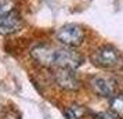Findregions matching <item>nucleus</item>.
Masks as SVG:
<instances>
[{
	"instance_id": "f257e3e1",
	"label": "nucleus",
	"mask_w": 123,
	"mask_h": 119,
	"mask_svg": "<svg viewBox=\"0 0 123 119\" xmlns=\"http://www.w3.org/2000/svg\"><path fill=\"white\" fill-rule=\"evenodd\" d=\"M91 63L101 69H120L123 67V54L112 46L95 49L90 56Z\"/></svg>"
},
{
	"instance_id": "f03ea898",
	"label": "nucleus",
	"mask_w": 123,
	"mask_h": 119,
	"mask_svg": "<svg viewBox=\"0 0 123 119\" xmlns=\"http://www.w3.org/2000/svg\"><path fill=\"white\" fill-rule=\"evenodd\" d=\"M86 32L78 24H67L57 31L55 39L65 47L76 49L84 42Z\"/></svg>"
},
{
	"instance_id": "7ed1b4c3",
	"label": "nucleus",
	"mask_w": 123,
	"mask_h": 119,
	"mask_svg": "<svg viewBox=\"0 0 123 119\" xmlns=\"http://www.w3.org/2000/svg\"><path fill=\"white\" fill-rule=\"evenodd\" d=\"M84 58L83 56L71 47H62L55 49L54 51V61H53V69L54 68H67V69H76L82 67Z\"/></svg>"
},
{
	"instance_id": "20e7f679",
	"label": "nucleus",
	"mask_w": 123,
	"mask_h": 119,
	"mask_svg": "<svg viewBox=\"0 0 123 119\" xmlns=\"http://www.w3.org/2000/svg\"><path fill=\"white\" fill-rule=\"evenodd\" d=\"M89 87L97 96L112 98L117 91V80L112 76L93 75L91 78H89Z\"/></svg>"
},
{
	"instance_id": "39448f33",
	"label": "nucleus",
	"mask_w": 123,
	"mask_h": 119,
	"mask_svg": "<svg viewBox=\"0 0 123 119\" xmlns=\"http://www.w3.org/2000/svg\"><path fill=\"white\" fill-rule=\"evenodd\" d=\"M53 80L60 89L65 91H76L80 89L82 82L76 75L75 69L67 68H54L53 71Z\"/></svg>"
},
{
	"instance_id": "423d86ee",
	"label": "nucleus",
	"mask_w": 123,
	"mask_h": 119,
	"mask_svg": "<svg viewBox=\"0 0 123 119\" xmlns=\"http://www.w3.org/2000/svg\"><path fill=\"white\" fill-rule=\"evenodd\" d=\"M54 51L55 47L49 44H37L32 47L31 57L35 63H37L42 67L46 68H53V61H54Z\"/></svg>"
},
{
	"instance_id": "0eeeda50",
	"label": "nucleus",
	"mask_w": 123,
	"mask_h": 119,
	"mask_svg": "<svg viewBox=\"0 0 123 119\" xmlns=\"http://www.w3.org/2000/svg\"><path fill=\"white\" fill-rule=\"evenodd\" d=\"M24 26V19L18 13H10L8 15L0 18V35L10 36L19 32Z\"/></svg>"
},
{
	"instance_id": "6e6552de",
	"label": "nucleus",
	"mask_w": 123,
	"mask_h": 119,
	"mask_svg": "<svg viewBox=\"0 0 123 119\" xmlns=\"http://www.w3.org/2000/svg\"><path fill=\"white\" fill-rule=\"evenodd\" d=\"M111 112L123 119V94H115L111 98Z\"/></svg>"
},
{
	"instance_id": "1a4fd4ad",
	"label": "nucleus",
	"mask_w": 123,
	"mask_h": 119,
	"mask_svg": "<svg viewBox=\"0 0 123 119\" xmlns=\"http://www.w3.org/2000/svg\"><path fill=\"white\" fill-rule=\"evenodd\" d=\"M67 119H82L86 115V109L82 105H71L64 111Z\"/></svg>"
},
{
	"instance_id": "9d476101",
	"label": "nucleus",
	"mask_w": 123,
	"mask_h": 119,
	"mask_svg": "<svg viewBox=\"0 0 123 119\" xmlns=\"http://www.w3.org/2000/svg\"><path fill=\"white\" fill-rule=\"evenodd\" d=\"M17 1L15 0H0V18L8 15L15 10Z\"/></svg>"
}]
</instances>
